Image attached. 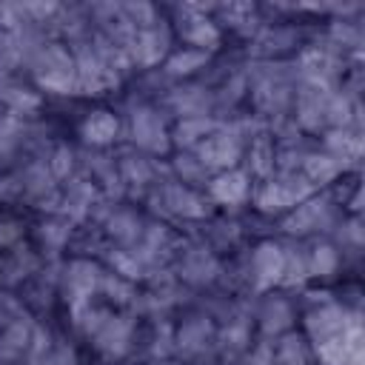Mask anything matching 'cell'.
Instances as JSON below:
<instances>
[{"mask_svg":"<svg viewBox=\"0 0 365 365\" xmlns=\"http://www.w3.org/2000/svg\"><path fill=\"white\" fill-rule=\"evenodd\" d=\"M217 197L220 200H240L242 197V191H245V182H242V177L240 174H231V177H222L220 182H217Z\"/></svg>","mask_w":365,"mask_h":365,"instance_id":"2","label":"cell"},{"mask_svg":"<svg viewBox=\"0 0 365 365\" xmlns=\"http://www.w3.org/2000/svg\"><path fill=\"white\" fill-rule=\"evenodd\" d=\"M114 128H117V125H114V120H111V117L97 114V117H91V120H88L86 134H88L91 140H100V143H103V140H108V137L114 134Z\"/></svg>","mask_w":365,"mask_h":365,"instance_id":"1","label":"cell"}]
</instances>
